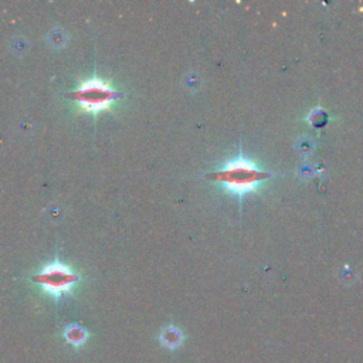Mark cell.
Wrapping results in <instances>:
<instances>
[{
	"label": "cell",
	"mask_w": 363,
	"mask_h": 363,
	"mask_svg": "<svg viewBox=\"0 0 363 363\" xmlns=\"http://www.w3.org/2000/svg\"><path fill=\"white\" fill-rule=\"evenodd\" d=\"M117 98L118 93L113 84L100 77L83 81L73 93V100L79 108L93 115L111 110Z\"/></svg>",
	"instance_id": "cell-1"
},
{
	"label": "cell",
	"mask_w": 363,
	"mask_h": 363,
	"mask_svg": "<svg viewBox=\"0 0 363 363\" xmlns=\"http://www.w3.org/2000/svg\"><path fill=\"white\" fill-rule=\"evenodd\" d=\"M209 178L223 185L229 192L243 195L260 182L263 173L246 159L238 158L227 162L220 171L209 175Z\"/></svg>",
	"instance_id": "cell-2"
},
{
	"label": "cell",
	"mask_w": 363,
	"mask_h": 363,
	"mask_svg": "<svg viewBox=\"0 0 363 363\" xmlns=\"http://www.w3.org/2000/svg\"><path fill=\"white\" fill-rule=\"evenodd\" d=\"M35 282L53 298H62L70 294L79 282V274L67 264L56 260L46 264L35 277Z\"/></svg>",
	"instance_id": "cell-3"
},
{
	"label": "cell",
	"mask_w": 363,
	"mask_h": 363,
	"mask_svg": "<svg viewBox=\"0 0 363 363\" xmlns=\"http://www.w3.org/2000/svg\"><path fill=\"white\" fill-rule=\"evenodd\" d=\"M159 339H161V343L168 347V349H176L179 347L183 340H185V336L182 333V330L175 326V325H168L165 326L162 330H161V335H159Z\"/></svg>",
	"instance_id": "cell-4"
},
{
	"label": "cell",
	"mask_w": 363,
	"mask_h": 363,
	"mask_svg": "<svg viewBox=\"0 0 363 363\" xmlns=\"http://www.w3.org/2000/svg\"><path fill=\"white\" fill-rule=\"evenodd\" d=\"M64 338H66V340H67L70 345H73L74 347H80V346H83L84 343H87L90 335H88V332H87L83 326H80V325H77V323H71V325L66 326V329H64Z\"/></svg>",
	"instance_id": "cell-5"
}]
</instances>
